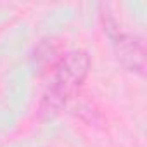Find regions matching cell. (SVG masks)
Segmentation results:
<instances>
[{
  "label": "cell",
  "mask_w": 147,
  "mask_h": 147,
  "mask_svg": "<svg viewBox=\"0 0 147 147\" xmlns=\"http://www.w3.org/2000/svg\"><path fill=\"white\" fill-rule=\"evenodd\" d=\"M102 23H104V31L109 36L121 66L126 71L137 73L142 76L145 71V49L142 40L130 33L121 31L116 19L111 14H102Z\"/></svg>",
  "instance_id": "7a4b0ae2"
},
{
  "label": "cell",
  "mask_w": 147,
  "mask_h": 147,
  "mask_svg": "<svg viewBox=\"0 0 147 147\" xmlns=\"http://www.w3.org/2000/svg\"><path fill=\"white\" fill-rule=\"evenodd\" d=\"M88 73H90V55L85 50L75 49L62 54L57 64L54 66L50 85L40 100L36 111L38 118L50 119L57 116L62 111V107L75 97L78 88L85 83Z\"/></svg>",
  "instance_id": "6da1fadb"
}]
</instances>
